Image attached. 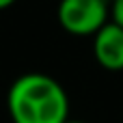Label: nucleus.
Wrapping results in <instances>:
<instances>
[{
    "label": "nucleus",
    "instance_id": "nucleus-6",
    "mask_svg": "<svg viewBox=\"0 0 123 123\" xmlns=\"http://www.w3.org/2000/svg\"><path fill=\"white\" fill-rule=\"evenodd\" d=\"M65 123H84V121H76V119H67Z\"/></svg>",
    "mask_w": 123,
    "mask_h": 123
},
{
    "label": "nucleus",
    "instance_id": "nucleus-5",
    "mask_svg": "<svg viewBox=\"0 0 123 123\" xmlns=\"http://www.w3.org/2000/svg\"><path fill=\"white\" fill-rule=\"evenodd\" d=\"M15 2H17V0H0V11H2V9H9V6L15 4Z\"/></svg>",
    "mask_w": 123,
    "mask_h": 123
},
{
    "label": "nucleus",
    "instance_id": "nucleus-4",
    "mask_svg": "<svg viewBox=\"0 0 123 123\" xmlns=\"http://www.w3.org/2000/svg\"><path fill=\"white\" fill-rule=\"evenodd\" d=\"M110 19L123 28V0H112L110 2Z\"/></svg>",
    "mask_w": 123,
    "mask_h": 123
},
{
    "label": "nucleus",
    "instance_id": "nucleus-2",
    "mask_svg": "<svg viewBox=\"0 0 123 123\" xmlns=\"http://www.w3.org/2000/svg\"><path fill=\"white\" fill-rule=\"evenodd\" d=\"M56 15L65 32L95 37L110 22V4L108 0H61Z\"/></svg>",
    "mask_w": 123,
    "mask_h": 123
},
{
    "label": "nucleus",
    "instance_id": "nucleus-3",
    "mask_svg": "<svg viewBox=\"0 0 123 123\" xmlns=\"http://www.w3.org/2000/svg\"><path fill=\"white\" fill-rule=\"evenodd\" d=\"M93 56L108 71L123 69V28L112 19L93 37Z\"/></svg>",
    "mask_w": 123,
    "mask_h": 123
},
{
    "label": "nucleus",
    "instance_id": "nucleus-1",
    "mask_svg": "<svg viewBox=\"0 0 123 123\" xmlns=\"http://www.w3.org/2000/svg\"><path fill=\"white\" fill-rule=\"evenodd\" d=\"M6 110L13 123H65L69 95L48 74H24L6 93Z\"/></svg>",
    "mask_w": 123,
    "mask_h": 123
}]
</instances>
